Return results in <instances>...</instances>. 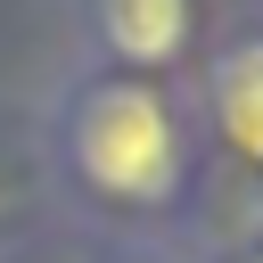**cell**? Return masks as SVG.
<instances>
[{
  "label": "cell",
  "instance_id": "cell-2",
  "mask_svg": "<svg viewBox=\"0 0 263 263\" xmlns=\"http://www.w3.org/2000/svg\"><path fill=\"white\" fill-rule=\"evenodd\" d=\"M99 33L123 66H164L189 41V0H99Z\"/></svg>",
  "mask_w": 263,
  "mask_h": 263
},
{
  "label": "cell",
  "instance_id": "cell-1",
  "mask_svg": "<svg viewBox=\"0 0 263 263\" xmlns=\"http://www.w3.org/2000/svg\"><path fill=\"white\" fill-rule=\"evenodd\" d=\"M74 173L107 197L156 205L181 181V123L148 82H99L74 107Z\"/></svg>",
  "mask_w": 263,
  "mask_h": 263
},
{
  "label": "cell",
  "instance_id": "cell-4",
  "mask_svg": "<svg viewBox=\"0 0 263 263\" xmlns=\"http://www.w3.org/2000/svg\"><path fill=\"white\" fill-rule=\"evenodd\" d=\"M255 263H263V255H255Z\"/></svg>",
  "mask_w": 263,
  "mask_h": 263
},
{
  "label": "cell",
  "instance_id": "cell-3",
  "mask_svg": "<svg viewBox=\"0 0 263 263\" xmlns=\"http://www.w3.org/2000/svg\"><path fill=\"white\" fill-rule=\"evenodd\" d=\"M205 90H214V123H222V140H230L238 156H255V164H263V41L222 49Z\"/></svg>",
  "mask_w": 263,
  "mask_h": 263
}]
</instances>
